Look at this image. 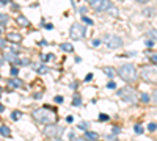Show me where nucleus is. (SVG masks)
<instances>
[{"label": "nucleus", "instance_id": "5701e85b", "mask_svg": "<svg viewBox=\"0 0 157 141\" xmlns=\"http://www.w3.org/2000/svg\"><path fill=\"white\" fill-rule=\"evenodd\" d=\"M88 127H90V122H80L79 124V129L80 130H88Z\"/></svg>", "mask_w": 157, "mask_h": 141}, {"label": "nucleus", "instance_id": "39448f33", "mask_svg": "<svg viewBox=\"0 0 157 141\" xmlns=\"http://www.w3.org/2000/svg\"><path fill=\"white\" fill-rule=\"evenodd\" d=\"M86 33V27H83L82 23H72L71 30H69V36H71V39H82L83 36H85Z\"/></svg>", "mask_w": 157, "mask_h": 141}, {"label": "nucleus", "instance_id": "dca6fc26", "mask_svg": "<svg viewBox=\"0 0 157 141\" xmlns=\"http://www.w3.org/2000/svg\"><path fill=\"white\" fill-rule=\"evenodd\" d=\"M0 135L2 136H9L11 135V130L8 126H0Z\"/></svg>", "mask_w": 157, "mask_h": 141}, {"label": "nucleus", "instance_id": "f3484780", "mask_svg": "<svg viewBox=\"0 0 157 141\" xmlns=\"http://www.w3.org/2000/svg\"><path fill=\"white\" fill-rule=\"evenodd\" d=\"M72 105H74V107H80V105H82V100H80L79 96H74V97H72Z\"/></svg>", "mask_w": 157, "mask_h": 141}, {"label": "nucleus", "instance_id": "c85d7f7f", "mask_svg": "<svg viewBox=\"0 0 157 141\" xmlns=\"http://www.w3.org/2000/svg\"><path fill=\"white\" fill-rule=\"evenodd\" d=\"M98 119H99V121H102V122H104V121H108V115H104V113H101Z\"/></svg>", "mask_w": 157, "mask_h": 141}, {"label": "nucleus", "instance_id": "412c9836", "mask_svg": "<svg viewBox=\"0 0 157 141\" xmlns=\"http://www.w3.org/2000/svg\"><path fill=\"white\" fill-rule=\"evenodd\" d=\"M143 14L148 16V17H149V16H154V9H152V8H146V9H143Z\"/></svg>", "mask_w": 157, "mask_h": 141}, {"label": "nucleus", "instance_id": "9b49d317", "mask_svg": "<svg viewBox=\"0 0 157 141\" xmlns=\"http://www.w3.org/2000/svg\"><path fill=\"white\" fill-rule=\"evenodd\" d=\"M6 39L8 41H11V42H21L22 41V36L19 35V33H8V36H6Z\"/></svg>", "mask_w": 157, "mask_h": 141}, {"label": "nucleus", "instance_id": "aec40b11", "mask_svg": "<svg viewBox=\"0 0 157 141\" xmlns=\"http://www.w3.org/2000/svg\"><path fill=\"white\" fill-rule=\"evenodd\" d=\"M148 35L151 36V39H156V41H157V28L149 30V32H148Z\"/></svg>", "mask_w": 157, "mask_h": 141}, {"label": "nucleus", "instance_id": "6e6552de", "mask_svg": "<svg viewBox=\"0 0 157 141\" xmlns=\"http://www.w3.org/2000/svg\"><path fill=\"white\" fill-rule=\"evenodd\" d=\"M90 6H91L96 13H102V11H108V8L112 6V2H110V0H96V2L91 3Z\"/></svg>", "mask_w": 157, "mask_h": 141}, {"label": "nucleus", "instance_id": "7c9ffc66", "mask_svg": "<svg viewBox=\"0 0 157 141\" xmlns=\"http://www.w3.org/2000/svg\"><path fill=\"white\" fill-rule=\"evenodd\" d=\"M63 100H65V99H63V96H55V97H53V102H57V103H61Z\"/></svg>", "mask_w": 157, "mask_h": 141}, {"label": "nucleus", "instance_id": "cd10ccee", "mask_svg": "<svg viewBox=\"0 0 157 141\" xmlns=\"http://www.w3.org/2000/svg\"><path fill=\"white\" fill-rule=\"evenodd\" d=\"M9 74H11L13 77H16V75H18V74H19V69H18V68H16V66H14V68H11V70H9Z\"/></svg>", "mask_w": 157, "mask_h": 141}, {"label": "nucleus", "instance_id": "58836bf2", "mask_svg": "<svg viewBox=\"0 0 157 141\" xmlns=\"http://www.w3.org/2000/svg\"><path fill=\"white\" fill-rule=\"evenodd\" d=\"M151 61L154 63V64H157V55H152L151 56Z\"/></svg>", "mask_w": 157, "mask_h": 141}, {"label": "nucleus", "instance_id": "393cba45", "mask_svg": "<svg viewBox=\"0 0 157 141\" xmlns=\"http://www.w3.org/2000/svg\"><path fill=\"white\" fill-rule=\"evenodd\" d=\"M133 130H135V133H138V135H142V133H143V127L140 126V124H137V126L133 127Z\"/></svg>", "mask_w": 157, "mask_h": 141}, {"label": "nucleus", "instance_id": "9d476101", "mask_svg": "<svg viewBox=\"0 0 157 141\" xmlns=\"http://www.w3.org/2000/svg\"><path fill=\"white\" fill-rule=\"evenodd\" d=\"M8 86H11V88H22V86H24V82L16 79V77H13L11 80H8Z\"/></svg>", "mask_w": 157, "mask_h": 141}, {"label": "nucleus", "instance_id": "bb28decb", "mask_svg": "<svg viewBox=\"0 0 157 141\" xmlns=\"http://www.w3.org/2000/svg\"><path fill=\"white\" fill-rule=\"evenodd\" d=\"M82 21L85 22V23H88V25H93V21L90 17H86V16H82Z\"/></svg>", "mask_w": 157, "mask_h": 141}, {"label": "nucleus", "instance_id": "a18cd8bd", "mask_svg": "<svg viewBox=\"0 0 157 141\" xmlns=\"http://www.w3.org/2000/svg\"><path fill=\"white\" fill-rule=\"evenodd\" d=\"M135 2H138V3H148L149 0H135Z\"/></svg>", "mask_w": 157, "mask_h": 141}, {"label": "nucleus", "instance_id": "c9c22d12", "mask_svg": "<svg viewBox=\"0 0 157 141\" xmlns=\"http://www.w3.org/2000/svg\"><path fill=\"white\" fill-rule=\"evenodd\" d=\"M42 58H44V60H47V61H49V60H53V55H52V53H49V55H44Z\"/></svg>", "mask_w": 157, "mask_h": 141}, {"label": "nucleus", "instance_id": "f257e3e1", "mask_svg": "<svg viewBox=\"0 0 157 141\" xmlns=\"http://www.w3.org/2000/svg\"><path fill=\"white\" fill-rule=\"evenodd\" d=\"M33 117H35L38 122H42V124H52L57 121V115L55 111L51 108H39V110H35L33 111Z\"/></svg>", "mask_w": 157, "mask_h": 141}, {"label": "nucleus", "instance_id": "a878e982", "mask_svg": "<svg viewBox=\"0 0 157 141\" xmlns=\"http://www.w3.org/2000/svg\"><path fill=\"white\" fill-rule=\"evenodd\" d=\"M6 22H8V16H6V14H0V23L3 25V23H6Z\"/></svg>", "mask_w": 157, "mask_h": 141}, {"label": "nucleus", "instance_id": "20e7f679", "mask_svg": "<svg viewBox=\"0 0 157 141\" xmlns=\"http://www.w3.org/2000/svg\"><path fill=\"white\" fill-rule=\"evenodd\" d=\"M140 77L148 83H157V68H143Z\"/></svg>", "mask_w": 157, "mask_h": 141}, {"label": "nucleus", "instance_id": "1a4fd4ad", "mask_svg": "<svg viewBox=\"0 0 157 141\" xmlns=\"http://www.w3.org/2000/svg\"><path fill=\"white\" fill-rule=\"evenodd\" d=\"M3 58L8 60V61L11 63V64H21V60H19L18 56H16V52H14V53H6V55L3 56Z\"/></svg>", "mask_w": 157, "mask_h": 141}, {"label": "nucleus", "instance_id": "7ed1b4c3", "mask_svg": "<svg viewBox=\"0 0 157 141\" xmlns=\"http://www.w3.org/2000/svg\"><path fill=\"white\" fill-rule=\"evenodd\" d=\"M44 133L47 136H51V138L60 140V138H61V135L65 133V127L57 126L55 122H52V124H47V127L44 129Z\"/></svg>", "mask_w": 157, "mask_h": 141}, {"label": "nucleus", "instance_id": "423d86ee", "mask_svg": "<svg viewBox=\"0 0 157 141\" xmlns=\"http://www.w3.org/2000/svg\"><path fill=\"white\" fill-rule=\"evenodd\" d=\"M104 42L108 49H119L123 46V39L116 35H105L104 36Z\"/></svg>", "mask_w": 157, "mask_h": 141}, {"label": "nucleus", "instance_id": "4468645a", "mask_svg": "<svg viewBox=\"0 0 157 141\" xmlns=\"http://www.w3.org/2000/svg\"><path fill=\"white\" fill-rule=\"evenodd\" d=\"M99 135L96 132H90V130H85V140H98Z\"/></svg>", "mask_w": 157, "mask_h": 141}, {"label": "nucleus", "instance_id": "a211bd4d", "mask_svg": "<svg viewBox=\"0 0 157 141\" xmlns=\"http://www.w3.org/2000/svg\"><path fill=\"white\" fill-rule=\"evenodd\" d=\"M35 70L36 72H39V74H44V72H47V68H46V66H35Z\"/></svg>", "mask_w": 157, "mask_h": 141}, {"label": "nucleus", "instance_id": "ddd939ff", "mask_svg": "<svg viewBox=\"0 0 157 141\" xmlns=\"http://www.w3.org/2000/svg\"><path fill=\"white\" fill-rule=\"evenodd\" d=\"M16 21H18V23H19V25H21V27H28V25H30L28 19H27V17H24V16H22V14H19Z\"/></svg>", "mask_w": 157, "mask_h": 141}, {"label": "nucleus", "instance_id": "a19ab883", "mask_svg": "<svg viewBox=\"0 0 157 141\" xmlns=\"http://www.w3.org/2000/svg\"><path fill=\"white\" fill-rule=\"evenodd\" d=\"M72 121H74V117H72V116H68V117H66V122H72Z\"/></svg>", "mask_w": 157, "mask_h": 141}, {"label": "nucleus", "instance_id": "37998d69", "mask_svg": "<svg viewBox=\"0 0 157 141\" xmlns=\"http://www.w3.org/2000/svg\"><path fill=\"white\" fill-rule=\"evenodd\" d=\"M11 2V0H0V3H2V5H6V3H9Z\"/></svg>", "mask_w": 157, "mask_h": 141}, {"label": "nucleus", "instance_id": "79ce46f5", "mask_svg": "<svg viewBox=\"0 0 157 141\" xmlns=\"http://www.w3.org/2000/svg\"><path fill=\"white\" fill-rule=\"evenodd\" d=\"M112 132H113V135H118V133H119V129H112Z\"/></svg>", "mask_w": 157, "mask_h": 141}, {"label": "nucleus", "instance_id": "0eeeda50", "mask_svg": "<svg viewBox=\"0 0 157 141\" xmlns=\"http://www.w3.org/2000/svg\"><path fill=\"white\" fill-rule=\"evenodd\" d=\"M118 96L123 97V100H124V102L133 103V102L137 100V96H135V93H133L132 88H123V89H119V91H118Z\"/></svg>", "mask_w": 157, "mask_h": 141}, {"label": "nucleus", "instance_id": "2f4dec72", "mask_svg": "<svg viewBox=\"0 0 157 141\" xmlns=\"http://www.w3.org/2000/svg\"><path fill=\"white\" fill-rule=\"evenodd\" d=\"M107 88H108V89H115L116 88V83L115 82H108V83H107Z\"/></svg>", "mask_w": 157, "mask_h": 141}, {"label": "nucleus", "instance_id": "4c0bfd02", "mask_svg": "<svg viewBox=\"0 0 157 141\" xmlns=\"http://www.w3.org/2000/svg\"><path fill=\"white\" fill-rule=\"evenodd\" d=\"M44 28H46V30H52V28H53V25H52V23H46Z\"/></svg>", "mask_w": 157, "mask_h": 141}, {"label": "nucleus", "instance_id": "f704fd0d", "mask_svg": "<svg viewBox=\"0 0 157 141\" xmlns=\"http://www.w3.org/2000/svg\"><path fill=\"white\" fill-rule=\"evenodd\" d=\"M91 44L94 46V47H98L99 44H101V41H99V39H93V41H91Z\"/></svg>", "mask_w": 157, "mask_h": 141}, {"label": "nucleus", "instance_id": "6ab92c4d", "mask_svg": "<svg viewBox=\"0 0 157 141\" xmlns=\"http://www.w3.org/2000/svg\"><path fill=\"white\" fill-rule=\"evenodd\" d=\"M21 115H22L21 111H18V110H14V111L11 113V119H13V121H18L19 117H21Z\"/></svg>", "mask_w": 157, "mask_h": 141}, {"label": "nucleus", "instance_id": "f03ea898", "mask_svg": "<svg viewBox=\"0 0 157 141\" xmlns=\"http://www.w3.org/2000/svg\"><path fill=\"white\" fill-rule=\"evenodd\" d=\"M118 74L126 82H135L137 80V69L133 64H123L118 68Z\"/></svg>", "mask_w": 157, "mask_h": 141}, {"label": "nucleus", "instance_id": "c03bdc74", "mask_svg": "<svg viewBox=\"0 0 157 141\" xmlns=\"http://www.w3.org/2000/svg\"><path fill=\"white\" fill-rule=\"evenodd\" d=\"M5 111V107H3V103H0V113Z\"/></svg>", "mask_w": 157, "mask_h": 141}, {"label": "nucleus", "instance_id": "e433bc0d", "mask_svg": "<svg viewBox=\"0 0 157 141\" xmlns=\"http://www.w3.org/2000/svg\"><path fill=\"white\" fill-rule=\"evenodd\" d=\"M5 46H6V41H5V39H2V38H0V49H3Z\"/></svg>", "mask_w": 157, "mask_h": 141}, {"label": "nucleus", "instance_id": "473e14b6", "mask_svg": "<svg viewBox=\"0 0 157 141\" xmlns=\"http://www.w3.org/2000/svg\"><path fill=\"white\" fill-rule=\"evenodd\" d=\"M151 100H152V102H154L156 105H157V89H156L154 93H152V96H151Z\"/></svg>", "mask_w": 157, "mask_h": 141}, {"label": "nucleus", "instance_id": "f8f14e48", "mask_svg": "<svg viewBox=\"0 0 157 141\" xmlns=\"http://www.w3.org/2000/svg\"><path fill=\"white\" fill-rule=\"evenodd\" d=\"M102 72H104L107 77H110V79H113V77L116 75V70L113 69V68H110V66H105V68H102Z\"/></svg>", "mask_w": 157, "mask_h": 141}, {"label": "nucleus", "instance_id": "c756f323", "mask_svg": "<svg viewBox=\"0 0 157 141\" xmlns=\"http://www.w3.org/2000/svg\"><path fill=\"white\" fill-rule=\"evenodd\" d=\"M108 11H110V14H112V16H118V9H116V8H113V6H110V8H108Z\"/></svg>", "mask_w": 157, "mask_h": 141}, {"label": "nucleus", "instance_id": "b1692460", "mask_svg": "<svg viewBox=\"0 0 157 141\" xmlns=\"http://www.w3.org/2000/svg\"><path fill=\"white\" fill-rule=\"evenodd\" d=\"M140 99H142V102H145V103H148L149 100H151V97L148 96V94H142V96H140Z\"/></svg>", "mask_w": 157, "mask_h": 141}, {"label": "nucleus", "instance_id": "72a5a7b5", "mask_svg": "<svg viewBox=\"0 0 157 141\" xmlns=\"http://www.w3.org/2000/svg\"><path fill=\"white\" fill-rule=\"evenodd\" d=\"M93 80V74H86V77H85V82H91Z\"/></svg>", "mask_w": 157, "mask_h": 141}, {"label": "nucleus", "instance_id": "2eb2a0df", "mask_svg": "<svg viewBox=\"0 0 157 141\" xmlns=\"http://www.w3.org/2000/svg\"><path fill=\"white\" fill-rule=\"evenodd\" d=\"M60 49H61L63 52H74V47H72V44H69V42H63V44H60Z\"/></svg>", "mask_w": 157, "mask_h": 141}, {"label": "nucleus", "instance_id": "de8ad7c7", "mask_svg": "<svg viewBox=\"0 0 157 141\" xmlns=\"http://www.w3.org/2000/svg\"><path fill=\"white\" fill-rule=\"evenodd\" d=\"M0 35H2V28H0Z\"/></svg>", "mask_w": 157, "mask_h": 141}, {"label": "nucleus", "instance_id": "4be33fe9", "mask_svg": "<svg viewBox=\"0 0 157 141\" xmlns=\"http://www.w3.org/2000/svg\"><path fill=\"white\" fill-rule=\"evenodd\" d=\"M148 130H149V132H156V130H157V124L156 122H149L148 124Z\"/></svg>", "mask_w": 157, "mask_h": 141}, {"label": "nucleus", "instance_id": "49530a36", "mask_svg": "<svg viewBox=\"0 0 157 141\" xmlns=\"http://www.w3.org/2000/svg\"><path fill=\"white\" fill-rule=\"evenodd\" d=\"M86 2H88V3H90V5H91V3H94V2H96V0H86Z\"/></svg>", "mask_w": 157, "mask_h": 141}, {"label": "nucleus", "instance_id": "09e8293b", "mask_svg": "<svg viewBox=\"0 0 157 141\" xmlns=\"http://www.w3.org/2000/svg\"><path fill=\"white\" fill-rule=\"evenodd\" d=\"M0 94H2V88H0Z\"/></svg>", "mask_w": 157, "mask_h": 141}, {"label": "nucleus", "instance_id": "ea45409f", "mask_svg": "<svg viewBox=\"0 0 157 141\" xmlns=\"http://www.w3.org/2000/svg\"><path fill=\"white\" fill-rule=\"evenodd\" d=\"M146 46H148V47H152V46H154V41H149V39H148V41H146Z\"/></svg>", "mask_w": 157, "mask_h": 141}]
</instances>
